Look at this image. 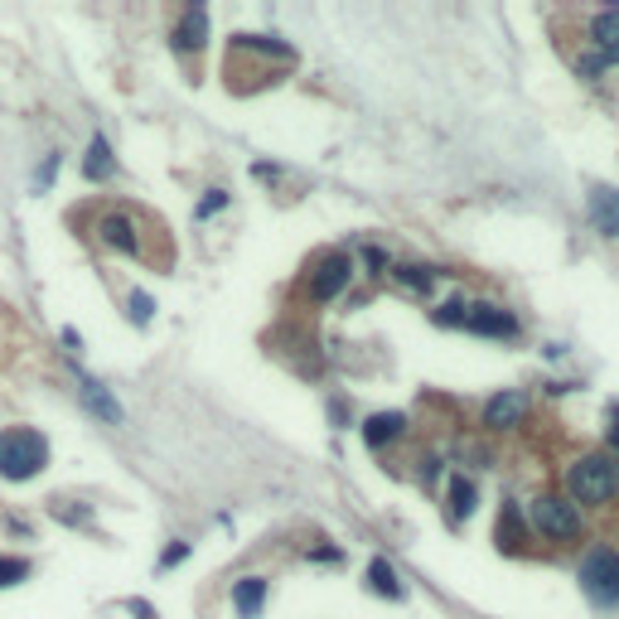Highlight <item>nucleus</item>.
Returning a JSON list of instances; mask_svg holds the SVG:
<instances>
[{"mask_svg":"<svg viewBox=\"0 0 619 619\" xmlns=\"http://www.w3.org/2000/svg\"><path fill=\"white\" fill-rule=\"evenodd\" d=\"M82 175H88V179H107V175H112V145H107V136H92V141H88V161H82Z\"/></svg>","mask_w":619,"mask_h":619,"instance_id":"a211bd4d","label":"nucleus"},{"mask_svg":"<svg viewBox=\"0 0 619 619\" xmlns=\"http://www.w3.org/2000/svg\"><path fill=\"white\" fill-rule=\"evenodd\" d=\"M523 417H528V393H494L489 402H484V427L489 431H518L523 427Z\"/></svg>","mask_w":619,"mask_h":619,"instance_id":"0eeeda50","label":"nucleus"},{"mask_svg":"<svg viewBox=\"0 0 619 619\" xmlns=\"http://www.w3.org/2000/svg\"><path fill=\"white\" fill-rule=\"evenodd\" d=\"M44 460H48V441L40 431H0V475L5 479H34L44 469Z\"/></svg>","mask_w":619,"mask_h":619,"instance_id":"f03ea898","label":"nucleus"},{"mask_svg":"<svg viewBox=\"0 0 619 619\" xmlns=\"http://www.w3.org/2000/svg\"><path fill=\"white\" fill-rule=\"evenodd\" d=\"M465 330L484 334V339H513L518 334V314L504 310V306H489V300H479V306L465 310Z\"/></svg>","mask_w":619,"mask_h":619,"instance_id":"423d86ee","label":"nucleus"},{"mask_svg":"<svg viewBox=\"0 0 619 619\" xmlns=\"http://www.w3.org/2000/svg\"><path fill=\"white\" fill-rule=\"evenodd\" d=\"M97 237H102L107 247H117V252H141V237H136V223H131V213H102V223H97Z\"/></svg>","mask_w":619,"mask_h":619,"instance_id":"9d476101","label":"nucleus"},{"mask_svg":"<svg viewBox=\"0 0 619 619\" xmlns=\"http://www.w3.org/2000/svg\"><path fill=\"white\" fill-rule=\"evenodd\" d=\"M605 68H610V58H600L596 48L576 58V73H581V78H586V82H600V78H605Z\"/></svg>","mask_w":619,"mask_h":619,"instance_id":"412c9836","label":"nucleus"},{"mask_svg":"<svg viewBox=\"0 0 619 619\" xmlns=\"http://www.w3.org/2000/svg\"><path fill=\"white\" fill-rule=\"evenodd\" d=\"M185 556H189V542H175V548H169V552L161 556V566H179Z\"/></svg>","mask_w":619,"mask_h":619,"instance_id":"393cba45","label":"nucleus"},{"mask_svg":"<svg viewBox=\"0 0 619 619\" xmlns=\"http://www.w3.org/2000/svg\"><path fill=\"white\" fill-rule=\"evenodd\" d=\"M465 300H445L441 310H435V324H451V330H465Z\"/></svg>","mask_w":619,"mask_h":619,"instance_id":"4be33fe9","label":"nucleus"},{"mask_svg":"<svg viewBox=\"0 0 619 619\" xmlns=\"http://www.w3.org/2000/svg\"><path fill=\"white\" fill-rule=\"evenodd\" d=\"M151 310H155V300L145 296V290H131V320H136V324H151Z\"/></svg>","mask_w":619,"mask_h":619,"instance_id":"5701e85b","label":"nucleus"},{"mask_svg":"<svg viewBox=\"0 0 619 619\" xmlns=\"http://www.w3.org/2000/svg\"><path fill=\"white\" fill-rule=\"evenodd\" d=\"M223 203H228V194H223V189H209V199L199 203V218H213L218 209H223Z\"/></svg>","mask_w":619,"mask_h":619,"instance_id":"b1692460","label":"nucleus"},{"mask_svg":"<svg viewBox=\"0 0 619 619\" xmlns=\"http://www.w3.org/2000/svg\"><path fill=\"white\" fill-rule=\"evenodd\" d=\"M566 489H572V504L581 508H610L619 499V460L610 451H590L576 455L572 469H566Z\"/></svg>","mask_w":619,"mask_h":619,"instance_id":"f257e3e1","label":"nucleus"},{"mask_svg":"<svg viewBox=\"0 0 619 619\" xmlns=\"http://www.w3.org/2000/svg\"><path fill=\"white\" fill-rule=\"evenodd\" d=\"M586 40H590V48H596L600 58L619 64V5L615 10H596V15L586 20Z\"/></svg>","mask_w":619,"mask_h":619,"instance_id":"6e6552de","label":"nucleus"},{"mask_svg":"<svg viewBox=\"0 0 619 619\" xmlns=\"http://www.w3.org/2000/svg\"><path fill=\"white\" fill-rule=\"evenodd\" d=\"M532 528L548 542H576L581 532H586L581 508L572 499H562V494H538V499H532Z\"/></svg>","mask_w":619,"mask_h":619,"instance_id":"7ed1b4c3","label":"nucleus"},{"mask_svg":"<svg viewBox=\"0 0 619 619\" xmlns=\"http://www.w3.org/2000/svg\"><path fill=\"white\" fill-rule=\"evenodd\" d=\"M262 600H266V581L262 576H247V581H237V586H233V605H237L242 619H257Z\"/></svg>","mask_w":619,"mask_h":619,"instance_id":"2eb2a0df","label":"nucleus"},{"mask_svg":"<svg viewBox=\"0 0 619 619\" xmlns=\"http://www.w3.org/2000/svg\"><path fill=\"white\" fill-rule=\"evenodd\" d=\"M24 576H30V562H24V556H0V590L20 586Z\"/></svg>","mask_w":619,"mask_h":619,"instance_id":"aec40b11","label":"nucleus"},{"mask_svg":"<svg viewBox=\"0 0 619 619\" xmlns=\"http://www.w3.org/2000/svg\"><path fill=\"white\" fill-rule=\"evenodd\" d=\"M402 431H407V417H402V411H378V417H368V427H363V441H368L373 451H383V445L397 441Z\"/></svg>","mask_w":619,"mask_h":619,"instance_id":"f8f14e48","label":"nucleus"},{"mask_svg":"<svg viewBox=\"0 0 619 619\" xmlns=\"http://www.w3.org/2000/svg\"><path fill=\"white\" fill-rule=\"evenodd\" d=\"M78 393H82V402H88L102 421H112V427H121V402H117V397L107 393V387L97 383V378H88V373H78Z\"/></svg>","mask_w":619,"mask_h":619,"instance_id":"9b49d317","label":"nucleus"},{"mask_svg":"<svg viewBox=\"0 0 619 619\" xmlns=\"http://www.w3.org/2000/svg\"><path fill=\"white\" fill-rule=\"evenodd\" d=\"M475 504H479V489H475V479L455 475V479H451V518H455V523H465V518L475 513Z\"/></svg>","mask_w":619,"mask_h":619,"instance_id":"dca6fc26","label":"nucleus"},{"mask_svg":"<svg viewBox=\"0 0 619 619\" xmlns=\"http://www.w3.org/2000/svg\"><path fill=\"white\" fill-rule=\"evenodd\" d=\"M363 262H368V266H373V272H383V266H387V257H383V247H363Z\"/></svg>","mask_w":619,"mask_h":619,"instance_id":"bb28decb","label":"nucleus"},{"mask_svg":"<svg viewBox=\"0 0 619 619\" xmlns=\"http://www.w3.org/2000/svg\"><path fill=\"white\" fill-rule=\"evenodd\" d=\"M203 40H209V10L189 5L185 20H179V30H175V48H203Z\"/></svg>","mask_w":619,"mask_h":619,"instance_id":"ddd939ff","label":"nucleus"},{"mask_svg":"<svg viewBox=\"0 0 619 619\" xmlns=\"http://www.w3.org/2000/svg\"><path fill=\"white\" fill-rule=\"evenodd\" d=\"M310 556H314V562H339V548H314Z\"/></svg>","mask_w":619,"mask_h":619,"instance_id":"cd10ccee","label":"nucleus"},{"mask_svg":"<svg viewBox=\"0 0 619 619\" xmlns=\"http://www.w3.org/2000/svg\"><path fill=\"white\" fill-rule=\"evenodd\" d=\"M590 223H596L600 237H619V189L615 185L590 189Z\"/></svg>","mask_w":619,"mask_h":619,"instance_id":"1a4fd4ad","label":"nucleus"},{"mask_svg":"<svg viewBox=\"0 0 619 619\" xmlns=\"http://www.w3.org/2000/svg\"><path fill=\"white\" fill-rule=\"evenodd\" d=\"M393 276H397V281H402L407 290H431V286H435V266H421V262H402Z\"/></svg>","mask_w":619,"mask_h":619,"instance_id":"6ab92c4d","label":"nucleus"},{"mask_svg":"<svg viewBox=\"0 0 619 619\" xmlns=\"http://www.w3.org/2000/svg\"><path fill=\"white\" fill-rule=\"evenodd\" d=\"M581 586L596 605H619V552L590 548L586 562H581Z\"/></svg>","mask_w":619,"mask_h":619,"instance_id":"20e7f679","label":"nucleus"},{"mask_svg":"<svg viewBox=\"0 0 619 619\" xmlns=\"http://www.w3.org/2000/svg\"><path fill=\"white\" fill-rule=\"evenodd\" d=\"M499 548L504 552L528 548V523H523V513H518V504H504V513H499Z\"/></svg>","mask_w":619,"mask_h":619,"instance_id":"4468645a","label":"nucleus"},{"mask_svg":"<svg viewBox=\"0 0 619 619\" xmlns=\"http://www.w3.org/2000/svg\"><path fill=\"white\" fill-rule=\"evenodd\" d=\"M349 276H354V257H349V252H330V257H320V266L310 272V296L334 300L339 290L349 286Z\"/></svg>","mask_w":619,"mask_h":619,"instance_id":"39448f33","label":"nucleus"},{"mask_svg":"<svg viewBox=\"0 0 619 619\" xmlns=\"http://www.w3.org/2000/svg\"><path fill=\"white\" fill-rule=\"evenodd\" d=\"M368 590L373 596H387V600H402V581H397V572L383 562V556L368 566Z\"/></svg>","mask_w":619,"mask_h":619,"instance_id":"f3484780","label":"nucleus"},{"mask_svg":"<svg viewBox=\"0 0 619 619\" xmlns=\"http://www.w3.org/2000/svg\"><path fill=\"white\" fill-rule=\"evenodd\" d=\"M610 455L619 460V407H610Z\"/></svg>","mask_w":619,"mask_h":619,"instance_id":"a878e982","label":"nucleus"}]
</instances>
